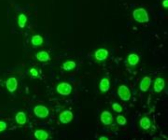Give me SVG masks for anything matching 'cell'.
Segmentation results:
<instances>
[{"label": "cell", "instance_id": "obj_15", "mask_svg": "<svg viewBox=\"0 0 168 140\" xmlns=\"http://www.w3.org/2000/svg\"><path fill=\"white\" fill-rule=\"evenodd\" d=\"M139 124L142 129L147 130L150 128L151 122L147 117H143L139 121Z\"/></svg>", "mask_w": 168, "mask_h": 140}, {"label": "cell", "instance_id": "obj_7", "mask_svg": "<svg viewBox=\"0 0 168 140\" xmlns=\"http://www.w3.org/2000/svg\"><path fill=\"white\" fill-rule=\"evenodd\" d=\"M6 87L9 92L13 93L16 91L18 87V80L16 78L12 77L8 78L6 82Z\"/></svg>", "mask_w": 168, "mask_h": 140}, {"label": "cell", "instance_id": "obj_16", "mask_svg": "<svg viewBox=\"0 0 168 140\" xmlns=\"http://www.w3.org/2000/svg\"><path fill=\"white\" fill-rule=\"evenodd\" d=\"M140 61L139 56L136 54H130L128 57V62L130 66H136Z\"/></svg>", "mask_w": 168, "mask_h": 140}, {"label": "cell", "instance_id": "obj_13", "mask_svg": "<svg viewBox=\"0 0 168 140\" xmlns=\"http://www.w3.org/2000/svg\"><path fill=\"white\" fill-rule=\"evenodd\" d=\"M16 122L18 124L23 125L27 122V118L24 112L20 111L18 112L15 117Z\"/></svg>", "mask_w": 168, "mask_h": 140}, {"label": "cell", "instance_id": "obj_12", "mask_svg": "<svg viewBox=\"0 0 168 140\" xmlns=\"http://www.w3.org/2000/svg\"><path fill=\"white\" fill-rule=\"evenodd\" d=\"M110 88V80L107 78L101 79L99 83V89L100 90V91L103 93H106L109 90Z\"/></svg>", "mask_w": 168, "mask_h": 140}, {"label": "cell", "instance_id": "obj_25", "mask_svg": "<svg viewBox=\"0 0 168 140\" xmlns=\"http://www.w3.org/2000/svg\"><path fill=\"white\" fill-rule=\"evenodd\" d=\"M99 140H109V138H107V137H106V136H101V137H100L99 138Z\"/></svg>", "mask_w": 168, "mask_h": 140}, {"label": "cell", "instance_id": "obj_11", "mask_svg": "<svg viewBox=\"0 0 168 140\" xmlns=\"http://www.w3.org/2000/svg\"><path fill=\"white\" fill-rule=\"evenodd\" d=\"M36 59L40 62H47L50 60V54L45 51H38L35 55Z\"/></svg>", "mask_w": 168, "mask_h": 140}, {"label": "cell", "instance_id": "obj_20", "mask_svg": "<svg viewBox=\"0 0 168 140\" xmlns=\"http://www.w3.org/2000/svg\"><path fill=\"white\" fill-rule=\"evenodd\" d=\"M117 123L118 124L121 126H124L127 124V120L125 117L122 115H118L116 118Z\"/></svg>", "mask_w": 168, "mask_h": 140}, {"label": "cell", "instance_id": "obj_18", "mask_svg": "<svg viewBox=\"0 0 168 140\" xmlns=\"http://www.w3.org/2000/svg\"><path fill=\"white\" fill-rule=\"evenodd\" d=\"M27 18L24 14H20L18 16V24L21 29H24L27 22Z\"/></svg>", "mask_w": 168, "mask_h": 140}, {"label": "cell", "instance_id": "obj_9", "mask_svg": "<svg viewBox=\"0 0 168 140\" xmlns=\"http://www.w3.org/2000/svg\"><path fill=\"white\" fill-rule=\"evenodd\" d=\"M166 86V82L163 78L161 77H158L155 80L154 84H153V89L156 93H159L163 91L164 88Z\"/></svg>", "mask_w": 168, "mask_h": 140}, {"label": "cell", "instance_id": "obj_21", "mask_svg": "<svg viewBox=\"0 0 168 140\" xmlns=\"http://www.w3.org/2000/svg\"><path fill=\"white\" fill-rule=\"evenodd\" d=\"M112 109L113 111L116 112L118 113H121L123 111V107H122L121 105L119 104L117 102H114L112 104Z\"/></svg>", "mask_w": 168, "mask_h": 140}, {"label": "cell", "instance_id": "obj_4", "mask_svg": "<svg viewBox=\"0 0 168 140\" xmlns=\"http://www.w3.org/2000/svg\"><path fill=\"white\" fill-rule=\"evenodd\" d=\"M35 115L40 118H45L50 114V111L47 107L43 105H37L34 107Z\"/></svg>", "mask_w": 168, "mask_h": 140}, {"label": "cell", "instance_id": "obj_1", "mask_svg": "<svg viewBox=\"0 0 168 140\" xmlns=\"http://www.w3.org/2000/svg\"><path fill=\"white\" fill-rule=\"evenodd\" d=\"M132 16L134 20L140 23H146L150 20L147 12L142 8L135 9L132 13Z\"/></svg>", "mask_w": 168, "mask_h": 140}, {"label": "cell", "instance_id": "obj_10", "mask_svg": "<svg viewBox=\"0 0 168 140\" xmlns=\"http://www.w3.org/2000/svg\"><path fill=\"white\" fill-rule=\"evenodd\" d=\"M95 57L98 61H102L105 60L108 56V51L107 49L100 48L95 51Z\"/></svg>", "mask_w": 168, "mask_h": 140}, {"label": "cell", "instance_id": "obj_19", "mask_svg": "<svg viewBox=\"0 0 168 140\" xmlns=\"http://www.w3.org/2000/svg\"><path fill=\"white\" fill-rule=\"evenodd\" d=\"M31 42L32 45L34 46H40L41 45H42L43 43V38L40 35H36L32 37Z\"/></svg>", "mask_w": 168, "mask_h": 140}, {"label": "cell", "instance_id": "obj_22", "mask_svg": "<svg viewBox=\"0 0 168 140\" xmlns=\"http://www.w3.org/2000/svg\"><path fill=\"white\" fill-rule=\"evenodd\" d=\"M29 72L30 74L32 76L35 77H37L39 76L38 71L35 68H31V69H30Z\"/></svg>", "mask_w": 168, "mask_h": 140}, {"label": "cell", "instance_id": "obj_2", "mask_svg": "<svg viewBox=\"0 0 168 140\" xmlns=\"http://www.w3.org/2000/svg\"><path fill=\"white\" fill-rule=\"evenodd\" d=\"M117 94L119 98L123 101H129L132 96L130 89L126 85H121L118 87Z\"/></svg>", "mask_w": 168, "mask_h": 140}, {"label": "cell", "instance_id": "obj_8", "mask_svg": "<svg viewBox=\"0 0 168 140\" xmlns=\"http://www.w3.org/2000/svg\"><path fill=\"white\" fill-rule=\"evenodd\" d=\"M151 83H152V79L148 76H145L142 79L140 82L139 85V88L141 91L146 92L150 88Z\"/></svg>", "mask_w": 168, "mask_h": 140}, {"label": "cell", "instance_id": "obj_17", "mask_svg": "<svg viewBox=\"0 0 168 140\" xmlns=\"http://www.w3.org/2000/svg\"><path fill=\"white\" fill-rule=\"evenodd\" d=\"M76 67V64L74 61H67L64 62L63 64V70L66 71H70L75 69Z\"/></svg>", "mask_w": 168, "mask_h": 140}, {"label": "cell", "instance_id": "obj_14", "mask_svg": "<svg viewBox=\"0 0 168 140\" xmlns=\"http://www.w3.org/2000/svg\"><path fill=\"white\" fill-rule=\"evenodd\" d=\"M34 136L37 140H47L49 138V133L45 130L42 129H38L35 131Z\"/></svg>", "mask_w": 168, "mask_h": 140}, {"label": "cell", "instance_id": "obj_24", "mask_svg": "<svg viewBox=\"0 0 168 140\" xmlns=\"http://www.w3.org/2000/svg\"><path fill=\"white\" fill-rule=\"evenodd\" d=\"M162 5L164 8H168V0H164L163 2L162 3Z\"/></svg>", "mask_w": 168, "mask_h": 140}, {"label": "cell", "instance_id": "obj_23", "mask_svg": "<svg viewBox=\"0 0 168 140\" xmlns=\"http://www.w3.org/2000/svg\"><path fill=\"white\" fill-rule=\"evenodd\" d=\"M7 123L4 121H0V133L6 130L7 129Z\"/></svg>", "mask_w": 168, "mask_h": 140}, {"label": "cell", "instance_id": "obj_3", "mask_svg": "<svg viewBox=\"0 0 168 140\" xmlns=\"http://www.w3.org/2000/svg\"><path fill=\"white\" fill-rule=\"evenodd\" d=\"M56 90L61 95L68 96L71 93L72 87L68 83L61 82L57 85Z\"/></svg>", "mask_w": 168, "mask_h": 140}, {"label": "cell", "instance_id": "obj_6", "mask_svg": "<svg viewBox=\"0 0 168 140\" xmlns=\"http://www.w3.org/2000/svg\"><path fill=\"white\" fill-rule=\"evenodd\" d=\"M113 117L110 112L103 111L100 115V120L105 125H110L112 124L113 122Z\"/></svg>", "mask_w": 168, "mask_h": 140}, {"label": "cell", "instance_id": "obj_5", "mask_svg": "<svg viewBox=\"0 0 168 140\" xmlns=\"http://www.w3.org/2000/svg\"><path fill=\"white\" fill-rule=\"evenodd\" d=\"M74 119V114L70 110H65L61 112L59 116V119L61 123L67 124Z\"/></svg>", "mask_w": 168, "mask_h": 140}]
</instances>
